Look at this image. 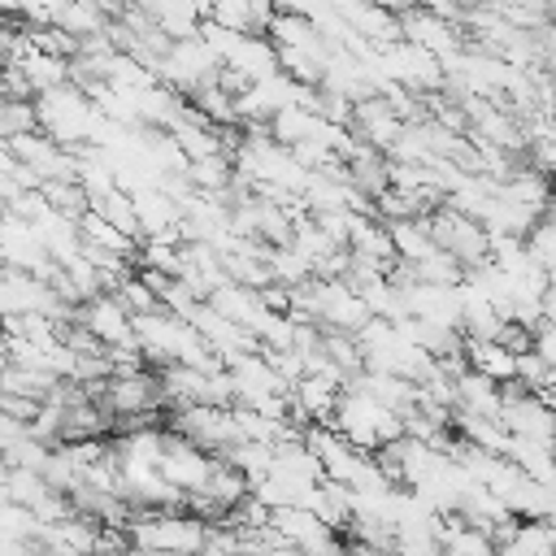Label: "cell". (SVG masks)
<instances>
[{"label": "cell", "instance_id": "1", "mask_svg": "<svg viewBox=\"0 0 556 556\" xmlns=\"http://www.w3.org/2000/svg\"><path fill=\"white\" fill-rule=\"evenodd\" d=\"M35 113H39V135H48L52 143H61L70 152L91 148V135L104 122V113L96 109V100L78 83H65V87L43 91L35 100Z\"/></svg>", "mask_w": 556, "mask_h": 556}, {"label": "cell", "instance_id": "2", "mask_svg": "<svg viewBox=\"0 0 556 556\" xmlns=\"http://www.w3.org/2000/svg\"><path fill=\"white\" fill-rule=\"evenodd\" d=\"M208 521L191 513H139L130 517V552L139 556H204L208 543Z\"/></svg>", "mask_w": 556, "mask_h": 556}, {"label": "cell", "instance_id": "3", "mask_svg": "<svg viewBox=\"0 0 556 556\" xmlns=\"http://www.w3.org/2000/svg\"><path fill=\"white\" fill-rule=\"evenodd\" d=\"M356 452H365V456H378L387 443H395V439H404V417H395L391 408H382L374 395H365V391H356V387H348L343 395H339V408H334V421H330Z\"/></svg>", "mask_w": 556, "mask_h": 556}, {"label": "cell", "instance_id": "4", "mask_svg": "<svg viewBox=\"0 0 556 556\" xmlns=\"http://www.w3.org/2000/svg\"><path fill=\"white\" fill-rule=\"evenodd\" d=\"M156 74H161V83L174 87L178 96H195V91L222 83V61H217V56L208 52V43L195 35V39L174 43V48L161 56Z\"/></svg>", "mask_w": 556, "mask_h": 556}, {"label": "cell", "instance_id": "5", "mask_svg": "<svg viewBox=\"0 0 556 556\" xmlns=\"http://www.w3.org/2000/svg\"><path fill=\"white\" fill-rule=\"evenodd\" d=\"M313 321H321L334 334H352L356 339L374 321V313H369V304L361 300V291L352 282H343V278H317L313 282Z\"/></svg>", "mask_w": 556, "mask_h": 556}, {"label": "cell", "instance_id": "6", "mask_svg": "<svg viewBox=\"0 0 556 556\" xmlns=\"http://www.w3.org/2000/svg\"><path fill=\"white\" fill-rule=\"evenodd\" d=\"M78 326H83L100 348H109V352H143V348H139V334H135V313H130L113 291L87 300V304L78 308Z\"/></svg>", "mask_w": 556, "mask_h": 556}, {"label": "cell", "instance_id": "7", "mask_svg": "<svg viewBox=\"0 0 556 556\" xmlns=\"http://www.w3.org/2000/svg\"><path fill=\"white\" fill-rule=\"evenodd\" d=\"M426 222H430L434 243H439L443 252H452V256L465 265V274L491 261V235H486V226H478V222H469V217L452 213L447 204H439Z\"/></svg>", "mask_w": 556, "mask_h": 556}, {"label": "cell", "instance_id": "8", "mask_svg": "<svg viewBox=\"0 0 556 556\" xmlns=\"http://www.w3.org/2000/svg\"><path fill=\"white\" fill-rule=\"evenodd\" d=\"M500 426L513 439H539V443H556V408L526 387H504V408H500Z\"/></svg>", "mask_w": 556, "mask_h": 556}, {"label": "cell", "instance_id": "9", "mask_svg": "<svg viewBox=\"0 0 556 556\" xmlns=\"http://www.w3.org/2000/svg\"><path fill=\"white\" fill-rule=\"evenodd\" d=\"M174 426H178V434H182L187 443H195V447L208 452V456H226L235 443H243V439H239L235 408H208V404L178 408Z\"/></svg>", "mask_w": 556, "mask_h": 556}, {"label": "cell", "instance_id": "10", "mask_svg": "<svg viewBox=\"0 0 556 556\" xmlns=\"http://www.w3.org/2000/svg\"><path fill=\"white\" fill-rule=\"evenodd\" d=\"M217 469V456L200 452L195 443H187L182 434H165V456H161V473L174 491L182 495H204L208 478Z\"/></svg>", "mask_w": 556, "mask_h": 556}, {"label": "cell", "instance_id": "11", "mask_svg": "<svg viewBox=\"0 0 556 556\" xmlns=\"http://www.w3.org/2000/svg\"><path fill=\"white\" fill-rule=\"evenodd\" d=\"M400 30H404L408 43L434 52L439 61H447V56H456L465 48L460 43V26L456 22H443L434 9H400Z\"/></svg>", "mask_w": 556, "mask_h": 556}, {"label": "cell", "instance_id": "12", "mask_svg": "<svg viewBox=\"0 0 556 556\" xmlns=\"http://www.w3.org/2000/svg\"><path fill=\"white\" fill-rule=\"evenodd\" d=\"M404 295V313L417 317V321H430V326H443V330H460V295L456 287H434V282H408L400 287Z\"/></svg>", "mask_w": 556, "mask_h": 556}, {"label": "cell", "instance_id": "13", "mask_svg": "<svg viewBox=\"0 0 556 556\" xmlns=\"http://www.w3.org/2000/svg\"><path fill=\"white\" fill-rule=\"evenodd\" d=\"M404 126H408V122L391 109L387 96H369V100H361V104H356V117H352V135L365 139V148H374V152H391V148L400 143Z\"/></svg>", "mask_w": 556, "mask_h": 556}, {"label": "cell", "instance_id": "14", "mask_svg": "<svg viewBox=\"0 0 556 556\" xmlns=\"http://www.w3.org/2000/svg\"><path fill=\"white\" fill-rule=\"evenodd\" d=\"M222 317H230L235 326H243L248 334H256L261 339V330L269 326V317H274V308L265 304V295L256 291V287H243V282H226L222 291H213V300H208Z\"/></svg>", "mask_w": 556, "mask_h": 556}, {"label": "cell", "instance_id": "15", "mask_svg": "<svg viewBox=\"0 0 556 556\" xmlns=\"http://www.w3.org/2000/svg\"><path fill=\"white\" fill-rule=\"evenodd\" d=\"M226 70L239 74L248 87H252V83H265V78H274V74H282L278 48H274L269 35H243V43H239V52L226 61Z\"/></svg>", "mask_w": 556, "mask_h": 556}, {"label": "cell", "instance_id": "16", "mask_svg": "<svg viewBox=\"0 0 556 556\" xmlns=\"http://www.w3.org/2000/svg\"><path fill=\"white\" fill-rule=\"evenodd\" d=\"M143 13L156 22V30L169 39V43H182V39H195L204 17H208V4H187V0H174V4H143Z\"/></svg>", "mask_w": 556, "mask_h": 556}, {"label": "cell", "instance_id": "17", "mask_svg": "<svg viewBox=\"0 0 556 556\" xmlns=\"http://www.w3.org/2000/svg\"><path fill=\"white\" fill-rule=\"evenodd\" d=\"M500 408H504V387L500 382H491V378H482L473 369H465L456 378V413H465V417H495L500 421Z\"/></svg>", "mask_w": 556, "mask_h": 556}, {"label": "cell", "instance_id": "18", "mask_svg": "<svg viewBox=\"0 0 556 556\" xmlns=\"http://www.w3.org/2000/svg\"><path fill=\"white\" fill-rule=\"evenodd\" d=\"M465 365L500 387L517 382V352H508L504 343H482V339H465Z\"/></svg>", "mask_w": 556, "mask_h": 556}, {"label": "cell", "instance_id": "19", "mask_svg": "<svg viewBox=\"0 0 556 556\" xmlns=\"http://www.w3.org/2000/svg\"><path fill=\"white\" fill-rule=\"evenodd\" d=\"M278 17V9L269 4H248V0H226V4H208V22L235 30V35H269V22Z\"/></svg>", "mask_w": 556, "mask_h": 556}, {"label": "cell", "instance_id": "20", "mask_svg": "<svg viewBox=\"0 0 556 556\" xmlns=\"http://www.w3.org/2000/svg\"><path fill=\"white\" fill-rule=\"evenodd\" d=\"M387 230H391V248H395V256H400L404 265H421L426 256L439 252V243H434L426 217H413V222H387Z\"/></svg>", "mask_w": 556, "mask_h": 556}, {"label": "cell", "instance_id": "21", "mask_svg": "<svg viewBox=\"0 0 556 556\" xmlns=\"http://www.w3.org/2000/svg\"><path fill=\"white\" fill-rule=\"evenodd\" d=\"M530 482H556V443H539V439H508L504 452Z\"/></svg>", "mask_w": 556, "mask_h": 556}, {"label": "cell", "instance_id": "22", "mask_svg": "<svg viewBox=\"0 0 556 556\" xmlns=\"http://www.w3.org/2000/svg\"><path fill=\"white\" fill-rule=\"evenodd\" d=\"M56 387H61V378H52L48 369L4 361V395H17V400H30V404H43Z\"/></svg>", "mask_w": 556, "mask_h": 556}, {"label": "cell", "instance_id": "23", "mask_svg": "<svg viewBox=\"0 0 556 556\" xmlns=\"http://www.w3.org/2000/svg\"><path fill=\"white\" fill-rule=\"evenodd\" d=\"M56 491L48 486L43 473H30V469H9L4 465V504H22L30 513H39Z\"/></svg>", "mask_w": 556, "mask_h": 556}, {"label": "cell", "instance_id": "24", "mask_svg": "<svg viewBox=\"0 0 556 556\" xmlns=\"http://www.w3.org/2000/svg\"><path fill=\"white\" fill-rule=\"evenodd\" d=\"M291 248H295V252H300V256L313 265V274H321V265H326L330 256H339V252H343V248H339V243H334V239H330V235H326V230H321L313 217H304V222L295 226Z\"/></svg>", "mask_w": 556, "mask_h": 556}, {"label": "cell", "instance_id": "25", "mask_svg": "<svg viewBox=\"0 0 556 556\" xmlns=\"http://www.w3.org/2000/svg\"><path fill=\"white\" fill-rule=\"evenodd\" d=\"M91 213H96V217H104L109 226H117L126 239H139V213H135V195H126V191H113L109 200L91 204Z\"/></svg>", "mask_w": 556, "mask_h": 556}, {"label": "cell", "instance_id": "26", "mask_svg": "<svg viewBox=\"0 0 556 556\" xmlns=\"http://www.w3.org/2000/svg\"><path fill=\"white\" fill-rule=\"evenodd\" d=\"M35 130H39L35 100H4V104H0V135H4V139L35 135Z\"/></svg>", "mask_w": 556, "mask_h": 556}, {"label": "cell", "instance_id": "27", "mask_svg": "<svg viewBox=\"0 0 556 556\" xmlns=\"http://www.w3.org/2000/svg\"><path fill=\"white\" fill-rule=\"evenodd\" d=\"M552 22H556V9H552Z\"/></svg>", "mask_w": 556, "mask_h": 556}, {"label": "cell", "instance_id": "28", "mask_svg": "<svg viewBox=\"0 0 556 556\" xmlns=\"http://www.w3.org/2000/svg\"><path fill=\"white\" fill-rule=\"evenodd\" d=\"M130 556H139V552H130Z\"/></svg>", "mask_w": 556, "mask_h": 556}]
</instances>
